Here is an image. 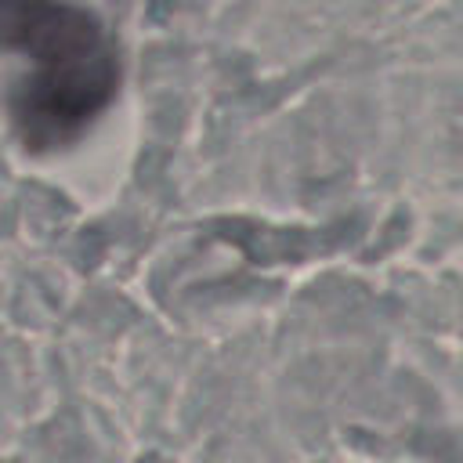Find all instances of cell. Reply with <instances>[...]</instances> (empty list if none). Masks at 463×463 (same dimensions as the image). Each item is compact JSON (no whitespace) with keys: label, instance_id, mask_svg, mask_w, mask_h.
Wrapping results in <instances>:
<instances>
[{"label":"cell","instance_id":"cell-1","mask_svg":"<svg viewBox=\"0 0 463 463\" xmlns=\"http://www.w3.org/2000/svg\"><path fill=\"white\" fill-rule=\"evenodd\" d=\"M4 47L25 61L11 123L29 152L72 145L116 98L119 61L105 25L65 0H4Z\"/></svg>","mask_w":463,"mask_h":463}]
</instances>
